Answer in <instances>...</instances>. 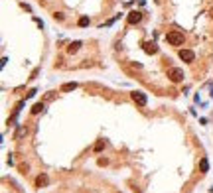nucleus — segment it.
Masks as SVG:
<instances>
[{"label":"nucleus","mask_w":213,"mask_h":193,"mask_svg":"<svg viewBox=\"0 0 213 193\" xmlns=\"http://www.w3.org/2000/svg\"><path fill=\"white\" fill-rule=\"evenodd\" d=\"M166 39H168V44L172 45H182L184 44V36L180 32H168L166 34Z\"/></svg>","instance_id":"obj_1"},{"label":"nucleus","mask_w":213,"mask_h":193,"mask_svg":"<svg viewBox=\"0 0 213 193\" xmlns=\"http://www.w3.org/2000/svg\"><path fill=\"white\" fill-rule=\"evenodd\" d=\"M168 79H172L174 83L184 81V69H178V67H172L168 71Z\"/></svg>","instance_id":"obj_2"},{"label":"nucleus","mask_w":213,"mask_h":193,"mask_svg":"<svg viewBox=\"0 0 213 193\" xmlns=\"http://www.w3.org/2000/svg\"><path fill=\"white\" fill-rule=\"evenodd\" d=\"M180 59L186 61V63H191V61L195 59V55H193L191 50H180Z\"/></svg>","instance_id":"obj_3"},{"label":"nucleus","mask_w":213,"mask_h":193,"mask_svg":"<svg viewBox=\"0 0 213 193\" xmlns=\"http://www.w3.org/2000/svg\"><path fill=\"white\" fill-rule=\"evenodd\" d=\"M130 97H132V101H134V103H136L138 106H144V105H146V101H148L144 93H132Z\"/></svg>","instance_id":"obj_4"},{"label":"nucleus","mask_w":213,"mask_h":193,"mask_svg":"<svg viewBox=\"0 0 213 193\" xmlns=\"http://www.w3.org/2000/svg\"><path fill=\"white\" fill-rule=\"evenodd\" d=\"M142 47H144V51H146L148 55L158 53V47H156V44H152V42H144V44H142Z\"/></svg>","instance_id":"obj_5"},{"label":"nucleus","mask_w":213,"mask_h":193,"mask_svg":"<svg viewBox=\"0 0 213 193\" xmlns=\"http://www.w3.org/2000/svg\"><path fill=\"white\" fill-rule=\"evenodd\" d=\"M126 20H128V24H138L142 20V14H140V12H130Z\"/></svg>","instance_id":"obj_6"},{"label":"nucleus","mask_w":213,"mask_h":193,"mask_svg":"<svg viewBox=\"0 0 213 193\" xmlns=\"http://www.w3.org/2000/svg\"><path fill=\"white\" fill-rule=\"evenodd\" d=\"M49 183V177L45 176V173H42V176L36 177V187H44V185H48Z\"/></svg>","instance_id":"obj_7"},{"label":"nucleus","mask_w":213,"mask_h":193,"mask_svg":"<svg viewBox=\"0 0 213 193\" xmlns=\"http://www.w3.org/2000/svg\"><path fill=\"white\" fill-rule=\"evenodd\" d=\"M79 47H81V42H73V44H69L67 51H69V53H75V51H79Z\"/></svg>","instance_id":"obj_8"},{"label":"nucleus","mask_w":213,"mask_h":193,"mask_svg":"<svg viewBox=\"0 0 213 193\" xmlns=\"http://www.w3.org/2000/svg\"><path fill=\"white\" fill-rule=\"evenodd\" d=\"M73 89H77V83H65V85L61 87V91H63V93H69Z\"/></svg>","instance_id":"obj_9"},{"label":"nucleus","mask_w":213,"mask_h":193,"mask_svg":"<svg viewBox=\"0 0 213 193\" xmlns=\"http://www.w3.org/2000/svg\"><path fill=\"white\" fill-rule=\"evenodd\" d=\"M45 106H44V103H38V105H34V109H32V114H40L42 110H44Z\"/></svg>","instance_id":"obj_10"},{"label":"nucleus","mask_w":213,"mask_h":193,"mask_svg":"<svg viewBox=\"0 0 213 193\" xmlns=\"http://www.w3.org/2000/svg\"><path fill=\"white\" fill-rule=\"evenodd\" d=\"M79 26H81V28L89 26V18H87V16H83V18H79Z\"/></svg>","instance_id":"obj_11"},{"label":"nucleus","mask_w":213,"mask_h":193,"mask_svg":"<svg viewBox=\"0 0 213 193\" xmlns=\"http://www.w3.org/2000/svg\"><path fill=\"white\" fill-rule=\"evenodd\" d=\"M207 168H209V164H207V160L203 158L201 160V171H207Z\"/></svg>","instance_id":"obj_12"},{"label":"nucleus","mask_w":213,"mask_h":193,"mask_svg":"<svg viewBox=\"0 0 213 193\" xmlns=\"http://www.w3.org/2000/svg\"><path fill=\"white\" fill-rule=\"evenodd\" d=\"M53 18H55V20H59V22H61V20H63V18H65V16H63L61 12H55V14H53Z\"/></svg>","instance_id":"obj_13"},{"label":"nucleus","mask_w":213,"mask_h":193,"mask_svg":"<svg viewBox=\"0 0 213 193\" xmlns=\"http://www.w3.org/2000/svg\"><path fill=\"white\" fill-rule=\"evenodd\" d=\"M97 164H99V165H107V164H109V160H107V158H99Z\"/></svg>","instance_id":"obj_14"},{"label":"nucleus","mask_w":213,"mask_h":193,"mask_svg":"<svg viewBox=\"0 0 213 193\" xmlns=\"http://www.w3.org/2000/svg\"><path fill=\"white\" fill-rule=\"evenodd\" d=\"M103 148H105V144H103V142H99L97 146H95V152H101V150H103Z\"/></svg>","instance_id":"obj_15"}]
</instances>
